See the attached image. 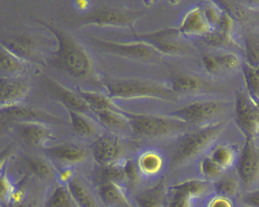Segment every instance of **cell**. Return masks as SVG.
Wrapping results in <instances>:
<instances>
[{
  "mask_svg": "<svg viewBox=\"0 0 259 207\" xmlns=\"http://www.w3.org/2000/svg\"><path fill=\"white\" fill-rule=\"evenodd\" d=\"M132 195L136 207H165L164 181L153 187L138 190Z\"/></svg>",
  "mask_w": 259,
  "mask_h": 207,
  "instance_id": "5bb4252c",
  "label": "cell"
},
{
  "mask_svg": "<svg viewBox=\"0 0 259 207\" xmlns=\"http://www.w3.org/2000/svg\"><path fill=\"white\" fill-rule=\"evenodd\" d=\"M247 141L234 120L200 157L179 173L211 183L236 168Z\"/></svg>",
  "mask_w": 259,
  "mask_h": 207,
  "instance_id": "6da1fadb",
  "label": "cell"
},
{
  "mask_svg": "<svg viewBox=\"0 0 259 207\" xmlns=\"http://www.w3.org/2000/svg\"><path fill=\"white\" fill-rule=\"evenodd\" d=\"M99 19L105 21H118L121 20V16L115 13L107 12L100 14Z\"/></svg>",
  "mask_w": 259,
  "mask_h": 207,
  "instance_id": "4316f807",
  "label": "cell"
},
{
  "mask_svg": "<svg viewBox=\"0 0 259 207\" xmlns=\"http://www.w3.org/2000/svg\"><path fill=\"white\" fill-rule=\"evenodd\" d=\"M48 207H79L67 185L59 183L51 190Z\"/></svg>",
  "mask_w": 259,
  "mask_h": 207,
  "instance_id": "2e32d148",
  "label": "cell"
},
{
  "mask_svg": "<svg viewBox=\"0 0 259 207\" xmlns=\"http://www.w3.org/2000/svg\"><path fill=\"white\" fill-rule=\"evenodd\" d=\"M211 185L212 191L220 194L240 198L243 193L236 169L222 175Z\"/></svg>",
  "mask_w": 259,
  "mask_h": 207,
  "instance_id": "9a60e30c",
  "label": "cell"
},
{
  "mask_svg": "<svg viewBox=\"0 0 259 207\" xmlns=\"http://www.w3.org/2000/svg\"><path fill=\"white\" fill-rule=\"evenodd\" d=\"M221 109L220 103L217 102H195L170 114L193 128H199L231 121L220 116Z\"/></svg>",
  "mask_w": 259,
  "mask_h": 207,
  "instance_id": "52a82bcc",
  "label": "cell"
},
{
  "mask_svg": "<svg viewBox=\"0 0 259 207\" xmlns=\"http://www.w3.org/2000/svg\"><path fill=\"white\" fill-rule=\"evenodd\" d=\"M204 27L203 18L200 13L197 12L193 14L188 19L186 28L191 30H201Z\"/></svg>",
  "mask_w": 259,
  "mask_h": 207,
  "instance_id": "603a6c76",
  "label": "cell"
},
{
  "mask_svg": "<svg viewBox=\"0 0 259 207\" xmlns=\"http://www.w3.org/2000/svg\"><path fill=\"white\" fill-rule=\"evenodd\" d=\"M204 63L207 68L211 71L215 70L217 65L215 59L211 58H206L204 59Z\"/></svg>",
  "mask_w": 259,
  "mask_h": 207,
  "instance_id": "f546056e",
  "label": "cell"
},
{
  "mask_svg": "<svg viewBox=\"0 0 259 207\" xmlns=\"http://www.w3.org/2000/svg\"><path fill=\"white\" fill-rule=\"evenodd\" d=\"M70 132L78 140L91 145L105 132L94 116L75 111L70 114Z\"/></svg>",
  "mask_w": 259,
  "mask_h": 207,
  "instance_id": "8fae6325",
  "label": "cell"
},
{
  "mask_svg": "<svg viewBox=\"0 0 259 207\" xmlns=\"http://www.w3.org/2000/svg\"><path fill=\"white\" fill-rule=\"evenodd\" d=\"M127 51L139 56H145L149 54V51L142 47H136L127 49Z\"/></svg>",
  "mask_w": 259,
  "mask_h": 207,
  "instance_id": "83f0119b",
  "label": "cell"
},
{
  "mask_svg": "<svg viewBox=\"0 0 259 207\" xmlns=\"http://www.w3.org/2000/svg\"><path fill=\"white\" fill-rule=\"evenodd\" d=\"M198 84L194 78L183 77L178 78L175 84V88L178 91H188L197 88Z\"/></svg>",
  "mask_w": 259,
  "mask_h": 207,
  "instance_id": "44dd1931",
  "label": "cell"
},
{
  "mask_svg": "<svg viewBox=\"0 0 259 207\" xmlns=\"http://www.w3.org/2000/svg\"><path fill=\"white\" fill-rule=\"evenodd\" d=\"M163 47L165 48L166 50H169V51H174L176 50H177L178 47L175 45H171V44H163L162 45Z\"/></svg>",
  "mask_w": 259,
  "mask_h": 207,
  "instance_id": "836d02e7",
  "label": "cell"
},
{
  "mask_svg": "<svg viewBox=\"0 0 259 207\" xmlns=\"http://www.w3.org/2000/svg\"><path fill=\"white\" fill-rule=\"evenodd\" d=\"M18 66L13 59L0 51V71L11 72L17 70Z\"/></svg>",
  "mask_w": 259,
  "mask_h": 207,
  "instance_id": "ffe728a7",
  "label": "cell"
},
{
  "mask_svg": "<svg viewBox=\"0 0 259 207\" xmlns=\"http://www.w3.org/2000/svg\"><path fill=\"white\" fill-rule=\"evenodd\" d=\"M148 91L149 90L144 87L127 84L117 85L113 88L114 93L117 94H132Z\"/></svg>",
  "mask_w": 259,
  "mask_h": 207,
  "instance_id": "7402d4cb",
  "label": "cell"
},
{
  "mask_svg": "<svg viewBox=\"0 0 259 207\" xmlns=\"http://www.w3.org/2000/svg\"><path fill=\"white\" fill-rule=\"evenodd\" d=\"M258 139H247L236 170L243 193L258 190Z\"/></svg>",
  "mask_w": 259,
  "mask_h": 207,
  "instance_id": "ba28073f",
  "label": "cell"
},
{
  "mask_svg": "<svg viewBox=\"0 0 259 207\" xmlns=\"http://www.w3.org/2000/svg\"><path fill=\"white\" fill-rule=\"evenodd\" d=\"M219 26L223 29H226L230 25V21L227 18H221L219 20Z\"/></svg>",
  "mask_w": 259,
  "mask_h": 207,
  "instance_id": "1f68e13d",
  "label": "cell"
},
{
  "mask_svg": "<svg viewBox=\"0 0 259 207\" xmlns=\"http://www.w3.org/2000/svg\"><path fill=\"white\" fill-rule=\"evenodd\" d=\"M234 121L193 129L167 147L170 161L168 175L190 166Z\"/></svg>",
  "mask_w": 259,
  "mask_h": 207,
  "instance_id": "3957f363",
  "label": "cell"
},
{
  "mask_svg": "<svg viewBox=\"0 0 259 207\" xmlns=\"http://www.w3.org/2000/svg\"><path fill=\"white\" fill-rule=\"evenodd\" d=\"M234 14L239 18H242L244 16V14H243L242 12L241 11V10L239 9H234L233 10Z\"/></svg>",
  "mask_w": 259,
  "mask_h": 207,
  "instance_id": "e575fe53",
  "label": "cell"
},
{
  "mask_svg": "<svg viewBox=\"0 0 259 207\" xmlns=\"http://www.w3.org/2000/svg\"><path fill=\"white\" fill-rule=\"evenodd\" d=\"M207 39L211 43H219L223 40V38L218 33H210L207 34Z\"/></svg>",
  "mask_w": 259,
  "mask_h": 207,
  "instance_id": "4dcf8cb0",
  "label": "cell"
},
{
  "mask_svg": "<svg viewBox=\"0 0 259 207\" xmlns=\"http://www.w3.org/2000/svg\"><path fill=\"white\" fill-rule=\"evenodd\" d=\"M90 147L95 165L106 167L132 158L136 146L129 138L105 130Z\"/></svg>",
  "mask_w": 259,
  "mask_h": 207,
  "instance_id": "8992f818",
  "label": "cell"
},
{
  "mask_svg": "<svg viewBox=\"0 0 259 207\" xmlns=\"http://www.w3.org/2000/svg\"><path fill=\"white\" fill-rule=\"evenodd\" d=\"M215 61L217 64H223L230 68L235 67L237 65V60L231 56L221 57L216 59Z\"/></svg>",
  "mask_w": 259,
  "mask_h": 207,
  "instance_id": "d4e9b609",
  "label": "cell"
},
{
  "mask_svg": "<svg viewBox=\"0 0 259 207\" xmlns=\"http://www.w3.org/2000/svg\"><path fill=\"white\" fill-rule=\"evenodd\" d=\"M95 184L105 207H136L127 185L111 181H103Z\"/></svg>",
  "mask_w": 259,
  "mask_h": 207,
  "instance_id": "30bf717a",
  "label": "cell"
},
{
  "mask_svg": "<svg viewBox=\"0 0 259 207\" xmlns=\"http://www.w3.org/2000/svg\"><path fill=\"white\" fill-rule=\"evenodd\" d=\"M67 185L79 207H105L88 174L76 172Z\"/></svg>",
  "mask_w": 259,
  "mask_h": 207,
  "instance_id": "9c48e42d",
  "label": "cell"
},
{
  "mask_svg": "<svg viewBox=\"0 0 259 207\" xmlns=\"http://www.w3.org/2000/svg\"><path fill=\"white\" fill-rule=\"evenodd\" d=\"M239 199L212 191L203 198L199 207H236Z\"/></svg>",
  "mask_w": 259,
  "mask_h": 207,
  "instance_id": "d6986e66",
  "label": "cell"
},
{
  "mask_svg": "<svg viewBox=\"0 0 259 207\" xmlns=\"http://www.w3.org/2000/svg\"><path fill=\"white\" fill-rule=\"evenodd\" d=\"M94 116L106 131L121 135L131 140L132 128L126 116L116 113L107 108L97 109Z\"/></svg>",
  "mask_w": 259,
  "mask_h": 207,
  "instance_id": "4fadbf2b",
  "label": "cell"
},
{
  "mask_svg": "<svg viewBox=\"0 0 259 207\" xmlns=\"http://www.w3.org/2000/svg\"><path fill=\"white\" fill-rule=\"evenodd\" d=\"M66 65L73 72L83 74L87 72L89 64L87 59L80 52L75 49L66 48L64 51Z\"/></svg>",
  "mask_w": 259,
  "mask_h": 207,
  "instance_id": "e0dca14e",
  "label": "cell"
},
{
  "mask_svg": "<svg viewBox=\"0 0 259 207\" xmlns=\"http://www.w3.org/2000/svg\"><path fill=\"white\" fill-rule=\"evenodd\" d=\"M11 191V185L5 178H0V198L6 196Z\"/></svg>",
  "mask_w": 259,
  "mask_h": 207,
  "instance_id": "484cf974",
  "label": "cell"
},
{
  "mask_svg": "<svg viewBox=\"0 0 259 207\" xmlns=\"http://www.w3.org/2000/svg\"><path fill=\"white\" fill-rule=\"evenodd\" d=\"M45 153L58 170L72 169L89 174L95 165L90 145L71 133L46 147Z\"/></svg>",
  "mask_w": 259,
  "mask_h": 207,
  "instance_id": "277c9868",
  "label": "cell"
},
{
  "mask_svg": "<svg viewBox=\"0 0 259 207\" xmlns=\"http://www.w3.org/2000/svg\"><path fill=\"white\" fill-rule=\"evenodd\" d=\"M23 87L20 84L8 79H0V104H5L21 96Z\"/></svg>",
  "mask_w": 259,
  "mask_h": 207,
  "instance_id": "ac0fdd59",
  "label": "cell"
},
{
  "mask_svg": "<svg viewBox=\"0 0 259 207\" xmlns=\"http://www.w3.org/2000/svg\"><path fill=\"white\" fill-rule=\"evenodd\" d=\"M127 118L132 131L131 140L136 146L155 145L166 148L195 129L171 114L136 115Z\"/></svg>",
  "mask_w": 259,
  "mask_h": 207,
  "instance_id": "7a4b0ae2",
  "label": "cell"
},
{
  "mask_svg": "<svg viewBox=\"0 0 259 207\" xmlns=\"http://www.w3.org/2000/svg\"><path fill=\"white\" fill-rule=\"evenodd\" d=\"M132 160L139 182L137 190L160 183L169 174L170 157L165 147L155 145L136 146Z\"/></svg>",
  "mask_w": 259,
  "mask_h": 207,
  "instance_id": "5b68a950",
  "label": "cell"
},
{
  "mask_svg": "<svg viewBox=\"0 0 259 207\" xmlns=\"http://www.w3.org/2000/svg\"><path fill=\"white\" fill-rule=\"evenodd\" d=\"M248 79L250 85L253 89H257L258 80L257 74L254 72L250 71L248 73Z\"/></svg>",
  "mask_w": 259,
  "mask_h": 207,
  "instance_id": "f1b7e54d",
  "label": "cell"
},
{
  "mask_svg": "<svg viewBox=\"0 0 259 207\" xmlns=\"http://www.w3.org/2000/svg\"><path fill=\"white\" fill-rule=\"evenodd\" d=\"M235 123L246 135L247 139H258V114L243 96L236 101Z\"/></svg>",
  "mask_w": 259,
  "mask_h": 207,
  "instance_id": "7c38bea8",
  "label": "cell"
},
{
  "mask_svg": "<svg viewBox=\"0 0 259 207\" xmlns=\"http://www.w3.org/2000/svg\"><path fill=\"white\" fill-rule=\"evenodd\" d=\"M64 99L65 100L67 104L75 111H86L88 109V107L84 104L81 101L75 97L66 93L64 95Z\"/></svg>",
  "mask_w": 259,
  "mask_h": 207,
  "instance_id": "cb8c5ba5",
  "label": "cell"
},
{
  "mask_svg": "<svg viewBox=\"0 0 259 207\" xmlns=\"http://www.w3.org/2000/svg\"><path fill=\"white\" fill-rule=\"evenodd\" d=\"M206 14L207 17L212 21H214L217 19V14L212 9L208 10L206 12Z\"/></svg>",
  "mask_w": 259,
  "mask_h": 207,
  "instance_id": "d6a6232c",
  "label": "cell"
}]
</instances>
